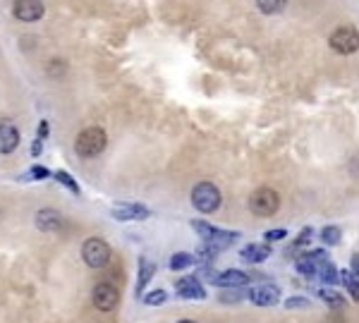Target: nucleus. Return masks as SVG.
I'll return each mask as SVG.
<instances>
[{
    "label": "nucleus",
    "instance_id": "1",
    "mask_svg": "<svg viewBox=\"0 0 359 323\" xmlns=\"http://www.w3.org/2000/svg\"><path fill=\"white\" fill-rule=\"evenodd\" d=\"M192 228L199 233V237L204 240V245L214 247L216 251H223L239 237L237 233H228V230H221V228H216V225L204 223V220H192Z\"/></svg>",
    "mask_w": 359,
    "mask_h": 323
},
{
    "label": "nucleus",
    "instance_id": "2",
    "mask_svg": "<svg viewBox=\"0 0 359 323\" xmlns=\"http://www.w3.org/2000/svg\"><path fill=\"white\" fill-rule=\"evenodd\" d=\"M249 208H252V213L259 215V218L276 215V213H278V208H280L278 192L271 190V187H259V190L249 197Z\"/></svg>",
    "mask_w": 359,
    "mask_h": 323
},
{
    "label": "nucleus",
    "instance_id": "3",
    "mask_svg": "<svg viewBox=\"0 0 359 323\" xmlns=\"http://www.w3.org/2000/svg\"><path fill=\"white\" fill-rule=\"evenodd\" d=\"M221 201H223L221 190L214 185V182H199V185L192 190V204H194V208L201 213L218 211Z\"/></svg>",
    "mask_w": 359,
    "mask_h": 323
},
{
    "label": "nucleus",
    "instance_id": "4",
    "mask_svg": "<svg viewBox=\"0 0 359 323\" xmlns=\"http://www.w3.org/2000/svg\"><path fill=\"white\" fill-rule=\"evenodd\" d=\"M106 132L101 127H86L77 137V142H74V149H77L81 158H94V156H99L106 149Z\"/></svg>",
    "mask_w": 359,
    "mask_h": 323
},
{
    "label": "nucleus",
    "instance_id": "5",
    "mask_svg": "<svg viewBox=\"0 0 359 323\" xmlns=\"http://www.w3.org/2000/svg\"><path fill=\"white\" fill-rule=\"evenodd\" d=\"M81 258L86 261V266L103 268L111 261V247H108V242L101 240V237H89V240L81 245Z\"/></svg>",
    "mask_w": 359,
    "mask_h": 323
},
{
    "label": "nucleus",
    "instance_id": "6",
    "mask_svg": "<svg viewBox=\"0 0 359 323\" xmlns=\"http://www.w3.org/2000/svg\"><path fill=\"white\" fill-rule=\"evenodd\" d=\"M330 48L340 56H350V53L359 51V31L355 26H338V29L330 34Z\"/></svg>",
    "mask_w": 359,
    "mask_h": 323
},
{
    "label": "nucleus",
    "instance_id": "7",
    "mask_svg": "<svg viewBox=\"0 0 359 323\" xmlns=\"http://www.w3.org/2000/svg\"><path fill=\"white\" fill-rule=\"evenodd\" d=\"M91 301L99 311H113L120 301V292L113 283H99L91 292Z\"/></svg>",
    "mask_w": 359,
    "mask_h": 323
},
{
    "label": "nucleus",
    "instance_id": "8",
    "mask_svg": "<svg viewBox=\"0 0 359 323\" xmlns=\"http://www.w3.org/2000/svg\"><path fill=\"white\" fill-rule=\"evenodd\" d=\"M278 299H280V290L276 288V285L264 283V285H257V288L249 290V301L257 306H273V304H278Z\"/></svg>",
    "mask_w": 359,
    "mask_h": 323
},
{
    "label": "nucleus",
    "instance_id": "9",
    "mask_svg": "<svg viewBox=\"0 0 359 323\" xmlns=\"http://www.w3.org/2000/svg\"><path fill=\"white\" fill-rule=\"evenodd\" d=\"M111 215L115 220H146L151 211L144 204H118V206H113Z\"/></svg>",
    "mask_w": 359,
    "mask_h": 323
},
{
    "label": "nucleus",
    "instance_id": "10",
    "mask_svg": "<svg viewBox=\"0 0 359 323\" xmlns=\"http://www.w3.org/2000/svg\"><path fill=\"white\" fill-rule=\"evenodd\" d=\"M13 13L22 22H36L43 17V3L41 0H15Z\"/></svg>",
    "mask_w": 359,
    "mask_h": 323
},
{
    "label": "nucleus",
    "instance_id": "11",
    "mask_svg": "<svg viewBox=\"0 0 359 323\" xmlns=\"http://www.w3.org/2000/svg\"><path fill=\"white\" fill-rule=\"evenodd\" d=\"M175 288H177V295L182 299H204L206 297L204 285H201L199 278H194V276L180 278L177 283H175Z\"/></svg>",
    "mask_w": 359,
    "mask_h": 323
},
{
    "label": "nucleus",
    "instance_id": "12",
    "mask_svg": "<svg viewBox=\"0 0 359 323\" xmlns=\"http://www.w3.org/2000/svg\"><path fill=\"white\" fill-rule=\"evenodd\" d=\"M19 147V132L10 122H0V154H13Z\"/></svg>",
    "mask_w": 359,
    "mask_h": 323
},
{
    "label": "nucleus",
    "instance_id": "13",
    "mask_svg": "<svg viewBox=\"0 0 359 323\" xmlns=\"http://www.w3.org/2000/svg\"><path fill=\"white\" fill-rule=\"evenodd\" d=\"M156 263L154 261H149L146 256H139V278H137V288H134V295L137 297H141L144 295V288L149 285V280L156 276Z\"/></svg>",
    "mask_w": 359,
    "mask_h": 323
},
{
    "label": "nucleus",
    "instance_id": "14",
    "mask_svg": "<svg viewBox=\"0 0 359 323\" xmlns=\"http://www.w3.org/2000/svg\"><path fill=\"white\" fill-rule=\"evenodd\" d=\"M214 283L218 285V288H244V285L249 283V276L242 271H223L221 276L214 278Z\"/></svg>",
    "mask_w": 359,
    "mask_h": 323
},
{
    "label": "nucleus",
    "instance_id": "15",
    "mask_svg": "<svg viewBox=\"0 0 359 323\" xmlns=\"http://www.w3.org/2000/svg\"><path fill=\"white\" fill-rule=\"evenodd\" d=\"M60 223H63V218H60V213L53 211V208H41V211L36 213V225H39V230H43V233L58 230Z\"/></svg>",
    "mask_w": 359,
    "mask_h": 323
},
{
    "label": "nucleus",
    "instance_id": "16",
    "mask_svg": "<svg viewBox=\"0 0 359 323\" xmlns=\"http://www.w3.org/2000/svg\"><path fill=\"white\" fill-rule=\"evenodd\" d=\"M239 256H242L244 261H249V263H261V261H266V258L271 256V247H269V242H266V245H249V247H244V249L239 251Z\"/></svg>",
    "mask_w": 359,
    "mask_h": 323
},
{
    "label": "nucleus",
    "instance_id": "17",
    "mask_svg": "<svg viewBox=\"0 0 359 323\" xmlns=\"http://www.w3.org/2000/svg\"><path fill=\"white\" fill-rule=\"evenodd\" d=\"M319 297L324 299L328 306H333V309H342V306H345V297H342L340 292H335V290H330V288H321Z\"/></svg>",
    "mask_w": 359,
    "mask_h": 323
},
{
    "label": "nucleus",
    "instance_id": "18",
    "mask_svg": "<svg viewBox=\"0 0 359 323\" xmlns=\"http://www.w3.org/2000/svg\"><path fill=\"white\" fill-rule=\"evenodd\" d=\"M340 280H342V285H345L347 292H350V297L359 304V280L352 276L350 271H342L340 273Z\"/></svg>",
    "mask_w": 359,
    "mask_h": 323
},
{
    "label": "nucleus",
    "instance_id": "19",
    "mask_svg": "<svg viewBox=\"0 0 359 323\" xmlns=\"http://www.w3.org/2000/svg\"><path fill=\"white\" fill-rule=\"evenodd\" d=\"M194 256L184 254V251H177V254L170 256V271H184V268H192Z\"/></svg>",
    "mask_w": 359,
    "mask_h": 323
},
{
    "label": "nucleus",
    "instance_id": "20",
    "mask_svg": "<svg viewBox=\"0 0 359 323\" xmlns=\"http://www.w3.org/2000/svg\"><path fill=\"white\" fill-rule=\"evenodd\" d=\"M340 228L338 225H326L324 230H321V240H324V245H328V247H335L340 242Z\"/></svg>",
    "mask_w": 359,
    "mask_h": 323
},
{
    "label": "nucleus",
    "instance_id": "21",
    "mask_svg": "<svg viewBox=\"0 0 359 323\" xmlns=\"http://www.w3.org/2000/svg\"><path fill=\"white\" fill-rule=\"evenodd\" d=\"M287 5V0H257V8L264 15H276Z\"/></svg>",
    "mask_w": 359,
    "mask_h": 323
},
{
    "label": "nucleus",
    "instance_id": "22",
    "mask_svg": "<svg viewBox=\"0 0 359 323\" xmlns=\"http://www.w3.org/2000/svg\"><path fill=\"white\" fill-rule=\"evenodd\" d=\"M317 276H319L321 280H324V283L333 285L335 280H338V271H335V266H333L330 261H324V263L319 266V273H317Z\"/></svg>",
    "mask_w": 359,
    "mask_h": 323
},
{
    "label": "nucleus",
    "instance_id": "23",
    "mask_svg": "<svg viewBox=\"0 0 359 323\" xmlns=\"http://www.w3.org/2000/svg\"><path fill=\"white\" fill-rule=\"evenodd\" d=\"M166 299H168L166 290H154V292H149V295H141V301H144L146 306H159Z\"/></svg>",
    "mask_w": 359,
    "mask_h": 323
},
{
    "label": "nucleus",
    "instance_id": "24",
    "mask_svg": "<svg viewBox=\"0 0 359 323\" xmlns=\"http://www.w3.org/2000/svg\"><path fill=\"white\" fill-rule=\"evenodd\" d=\"M56 180L60 182V185H65L72 194H79V185H77V180H72V175L70 172H65V170H58L56 172Z\"/></svg>",
    "mask_w": 359,
    "mask_h": 323
},
{
    "label": "nucleus",
    "instance_id": "25",
    "mask_svg": "<svg viewBox=\"0 0 359 323\" xmlns=\"http://www.w3.org/2000/svg\"><path fill=\"white\" fill-rule=\"evenodd\" d=\"M314 237V228H302V233L297 235V240H295V245H292V249H299V247H304V245H309V240Z\"/></svg>",
    "mask_w": 359,
    "mask_h": 323
},
{
    "label": "nucleus",
    "instance_id": "26",
    "mask_svg": "<svg viewBox=\"0 0 359 323\" xmlns=\"http://www.w3.org/2000/svg\"><path fill=\"white\" fill-rule=\"evenodd\" d=\"M307 306H312V301L307 297H287L285 299V309H307Z\"/></svg>",
    "mask_w": 359,
    "mask_h": 323
},
{
    "label": "nucleus",
    "instance_id": "27",
    "mask_svg": "<svg viewBox=\"0 0 359 323\" xmlns=\"http://www.w3.org/2000/svg\"><path fill=\"white\" fill-rule=\"evenodd\" d=\"M242 299V292H239V288H230V290H223L221 292V301H230V304H235V301Z\"/></svg>",
    "mask_w": 359,
    "mask_h": 323
},
{
    "label": "nucleus",
    "instance_id": "28",
    "mask_svg": "<svg viewBox=\"0 0 359 323\" xmlns=\"http://www.w3.org/2000/svg\"><path fill=\"white\" fill-rule=\"evenodd\" d=\"M285 237H287V230L276 228V230H266L264 240H266V242H278V240H285Z\"/></svg>",
    "mask_w": 359,
    "mask_h": 323
},
{
    "label": "nucleus",
    "instance_id": "29",
    "mask_svg": "<svg viewBox=\"0 0 359 323\" xmlns=\"http://www.w3.org/2000/svg\"><path fill=\"white\" fill-rule=\"evenodd\" d=\"M29 177L31 180H46V177H51V170L43 168V165H34V168L29 170Z\"/></svg>",
    "mask_w": 359,
    "mask_h": 323
},
{
    "label": "nucleus",
    "instance_id": "30",
    "mask_svg": "<svg viewBox=\"0 0 359 323\" xmlns=\"http://www.w3.org/2000/svg\"><path fill=\"white\" fill-rule=\"evenodd\" d=\"M46 137H48V122L41 120V122H39V132H36V139H41V142H43Z\"/></svg>",
    "mask_w": 359,
    "mask_h": 323
},
{
    "label": "nucleus",
    "instance_id": "31",
    "mask_svg": "<svg viewBox=\"0 0 359 323\" xmlns=\"http://www.w3.org/2000/svg\"><path fill=\"white\" fill-rule=\"evenodd\" d=\"M43 151V142L41 139H34V144H31V156H41Z\"/></svg>",
    "mask_w": 359,
    "mask_h": 323
},
{
    "label": "nucleus",
    "instance_id": "32",
    "mask_svg": "<svg viewBox=\"0 0 359 323\" xmlns=\"http://www.w3.org/2000/svg\"><path fill=\"white\" fill-rule=\"evenodd\" d=\"M350 266H352V271H350V273L359 280V254L352 256V263H350Z\"/></svg>",
    "mask_w": 359,
    "mask_h": 323
},
{
    "label": "nucleus",
    "instance_id": "33",
    "mask_svg": "<svg viewBox=\"0 0 359 323\" xmlns=\"http://www.w3.org/2000/svg\"><path fill=\"white\" fill-rule=\"evenodd\" d=\"M177 323H197V321H189V319H182V321H177Z\"/></svg>",
    "mask_w": 359,
    "mask_h": 323
}]
</instances>
